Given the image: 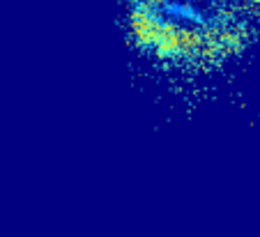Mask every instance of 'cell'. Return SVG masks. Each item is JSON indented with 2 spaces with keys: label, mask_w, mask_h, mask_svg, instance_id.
Returning <instances> with one entry per match:
<instances>
[{
  "label": "cell",
  "mask_w": 260,
  "mask_h": 237,
  "mask_svg": "<svg viewBox=\"0 0 260 237\" xmlns=\"http://www.w3.org/2000/svg\"><path fill=\"white\" fill-rule=\"evenodd\" d=\"M260 0H132V30L161 62L212 67L249 42Z\"/></svg>",
  "instance_id": "6da1fadb"
}]
</instances>
